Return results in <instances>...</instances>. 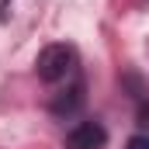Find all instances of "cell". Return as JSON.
<instances>
[{
	"instance_id": "6da1fadb",
	"label": "cell",
	"mask_w": 149,
	"mask_h": 149,
	"mask_svg": "<svg viewBox=\"0 0 149 149\" xmlns=\"http://www.w3.org/2000/svg\"><path fill=\"white\" fill-rule=\"evenodd\" d=\"M35 70L45 83H59L76 70V49L66 42H56V45H45L35 59Z\"/></svg>"
},
{
	"instance_id": "7a4b0ae2",
	"label": "cell",
	"mask_w": 149,
	"mask_h": 149,
	"mask_svg": "<svg viewBox=\"0 0 149 149\" xmlns=\"http://www.w3.org/2000/svg\"><path fill=\"white\" fill-rule=\"evenodd\" d=\"M104 142H108V132L101 121H80L66 135V149H104Z\"/></svg>"
},
{
	"instance_id": "3957f363",
	"label": "cell",
	"mask_w": 149,
	"mask_h": 149,
	"mask_svg": "<svg viewBox=\"0 0 149 149\" xmlns=\"http://www.w3.org/2000/svg\"><path fill=\"white\" fill-rule=\"evenodd\" d=\"M80 104H83V83H73L70 90H63V94L52 101V111L56 114H73Z\"/></svg>"
},
{
	"instance_id": "277c9868",
	"label": "cell",
	"mask_w": 149,
	"mask_h": 149,
	"mask_svg": "<svg viewBox=\"0 0 149 149\" xmlns=\"http://www.w3.org/2000/svg\"><path fill=\"white\" fill-rule=\"evenodd\" d=\"M128 149H149V139L146 135H135V139H128Z\"/></svg>"
}]
</instances>
